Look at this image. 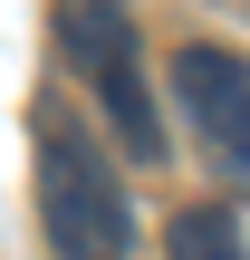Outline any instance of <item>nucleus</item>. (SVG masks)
I'll list each match as a JSON object with an SVG mask.
<instances>
[{
    "label": "nucleus",
    "instance_id": "1",
    "mask_svg": "<svg viewBox=\"0 0 250 260\" xmlns=\"http://www.w3.org/2000/svg\"><path fill=\"white\" fill-rule=\"evenodd\" d=\"M29 154H39V232L58 260H125L135 251V203L116 183V154L77 125L67 96L29 106Z\"/></svg>",
    "mask_w": 250,
    "mask_h": 260
},
{
    "label": "nucleus",
    "instance_id": "3",
    "mask_svg": "<svg viewBox=\"0 0 250 260\" xmlns=\"http://www.w3.org/2000/svg\"><path fill=\"white\" fill-rule=\"evenodd\" d=\"M173 106H183L193 145L212 154V174L250 193V58L222 39H183L173 48Z\"/></svg>",
    "mask_w": 250,
    "mask_h": 260
},
{
    "label": "nucleus",
    "instance_id": "4",
    "mask_svg": "<svg viewBox=\"0 0 250 260\" xmlns=\"http://www.w3.org/2000/svg\"><path fill=\"white\" fill-rule=\"evenodd\" d=\"M164 260H250V232H241L231 203H193V212H173Z\"/></svg>",
    "mask_w": 250,
    "mask_h": 260
},
{
    "label": "nucleus",
    "instance_id": "2",
    "mask_svg": "<svg viewBox=\"0 0 250 260\" xmlns=\"http://www.w3.org/2000/svg\"><path fill=\"white\" fill-rule=\"evenodd\" d=\"M48 29H58V58L116 116V145L135 164H164V116H154V87H145V48H135L125 0H48Z\"/></svg>",
    "mask_w": 250,
    "mask_h": 260
}]
</instances>
